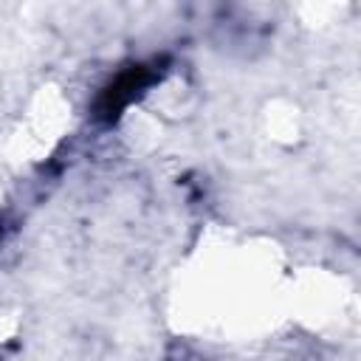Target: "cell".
I'll return each instance as SVG.
<instances>
[{
    "instance_id": "cell-1",
    "label": "cell",
    "mask_w": 361,
    "mask_h": 361,
    "mask_svg": "<svg viewBox=\"0 0 361 361\" xmlns=\"http://www.w3.org/2000/svg\"><path fill=\"white\" fill-rule=\"evenodd\" d=\"M147 82H149L147 68H133V71L121 73V76L104 90V96H102V113L110 116V118L118 116V110L127 107V104L133 102V96H138V93L147 87Z\"/></svg>"
}]
</instances>
